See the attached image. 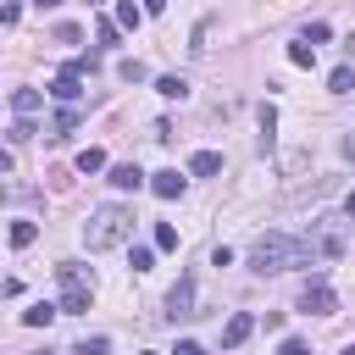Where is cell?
I'll return each instance as SVG.
<instances>
[{"mask_svg":"<svg viewBox=\"0 0 355 355\" xmlns=\"http://www.w3.org/2000/svg\"><path fill=\"white\" fill-rule=\"evenodd\" d=\"M33 133H39V128H33V116H17V122H11V144H28Z\"/></svg>","mask_w":355,"mask_h":355,"instance_id":"7402d4cb","label":"cell"},{"mask_svg":"<svg viewBox=\"0 0 355 355\" xmlns=\"http://www.w3.org/2000/svg\"><path fill=\"white\" fill-rule=\"evenodd\" d=\"M72 128H78V105H61V111L50 116V139H67Z\"/></svg>","mask_w":355,"mask_h":355,"instance_id":"7c38bea8","label":"cell"},{"mask_svg":"<svg viewBox=\"0 0 355 355\" xmlns=\"http://www.w3.org/2000/svg\"><path fill=\"white\" fill-rule=\"evenodd\" d=\"M133 239V211L128 205H100L89 222H83V244L89 250H116Z\"/></svg>","mask_w":355,"mask_h":355,"instance_id":"7a4b0ae2","label":"cell"},{"mask_svg":"<svg viewBox=\"0 0 355 355\" xmlns=\"http://www.w3.org/2000/svg\"><path fill=\"white\" fill-rule=\"evenodd\" d=\"M250 333H255V316H244V311H239V316H227V327H222V349H239Z\"/></svg>","mask_w":355,"mask_h":355,"instance_id":"52a82bcc","label":"cell"},{"mask_svg":"<svg viewBox=\"0 0 355 355\" xmlns=\"http://www.w3.org/2000/svg\"><path fill=\"white\" fill-rule=\"evenodd\" d=\"M33 355H50V349H33Z\"/></svg>","mask_w":355,"mask_h":355,"instance_id":"8d00e7d4","label":"cell"},{"mask_svg":"<svg viewBox=\"0 0 355 355\" xmlns=\"http://www.w3.org/2000/svg\"><path fill=\"white\" fill-rule=\"evenodd\" d=\"M183 183H189V178H183L178 166H166V172H150V189H155L161 200H178V194H183Z\"/></svg>","mask_w":355,"mask_h":355,"instance_id":"8992f818","label":"cell"},{"mask_svg":"<svg viewBox=\"0 0 355 355\" xmlns=\"http://www.w3.org/2000/svg\"><path fill=\"white\" fill-rule=\"evenodd\" d=\"M139 355H150V349H139Z\"/></svg>","mask_w":355,"mask_h":355,"instance_id":"f35d334b","label":"cell"},{"mask_svg":"<svg viewBox=\"0 0 355 355\" xmlns=\"http://www.w3.org/2000/svg\"><path fill=\"white\" fill-rule=\"evenodd\" d=\"M139 11H144V17H161V11H166V0H139Z\"/></svg>","mask_w":355,"mask_h":355,"instance_id":"f546056e","label":"cell"},{"mask_svg":"<svg viewBox=\"0 0 355 355\" xmlns=\"http://www.w3.org/2000/svg\"><path fill=\"white\" fill-rule=\"evenodd\" d=\"M72 355H111V338H83Z\"/></svg>","mask_w":355,"mask_h":355,"instance_id":"484cf974","label":"cell"},{"mask_svg":"<svg viewBox=\"0 0 355 355\" xmlns=\"http://www.w3.org/2000/svg\"><path fill=\"white\" fill-rule=\"evenodd\" d=\"M327 89H333V94H349V89H355V72H349V67H333Z\"/></svg>","mask_w":355,"mask_h":355,"instance_id":"ac0fdd59","label":"cell"},{"mask_svg":"<svg viewBox=\"0 0 355 355\" xmlns=\"http://www.w3.org/2000/svg\"><path fill=\"white\" fill-rule=\"evenodd\" d=\"M344 211H349V216H355V189H349V194H344Z\"/></svg>","mask_w":355,"mask_h":355,"instance_id":"d6a6232c","label":"cell"},{"mask_svg":"<svg viewBox=\"0 0 355 355\" xmlns=\"http://www.w3.org/2000/svg\"><path fill=\"white\" fill-rule=\"evenodd\" d=\"M300 311H311V316H333V311H338V294L327 288V277H311V283H305Z\"/></svg>","mask_w":355,"mask_h":355,"instance_id":"277c9868","label":"cell"},{"mask_svg":"<svg viewBox=\"0 0 355 355\" xmlns=\"http://www.w3.org/2000/svg\"><path fill=\"white\" fill-rule=\"evenodd\" d=\"M17 17H22V6H17V0H0V28H11Z\"/></svg>","mask_w":355,"mask_h":355,"instance_id":"4316f807","label":"cell"},{"mask_svg":"<svg viewBox=\"0 0 355 355\" xmlns=\"http://www.w3.org/2000/svg\"><path fill=\"white\" fill-rule=\"evenodd\" d=\"M33 239H39V222H11V244L17 250H28Z\"/></svg>","mask_w":355,"mask_h":355,"instance_id":"e0dca14e","label":"cell"},{"mask_svg":"<svg viewBox=\"0 0 355 355\" xmlns=\"http://www.w3.org/2000/svg\"><path fill=\"white\" fill-rule=\"evenodd\" d=\"M139 22H144V11H139L133 0H122V6H116V28H128V33H133Z\"/></svg>","mask_w":355,"mask_h":355,"instance_id":"5bb4252c","label":"cell"},{"mask_svg":"<svg viewBox=\"0 0 355 355\" xmlns=\"http://www.w3.org/2000/svg\"><path fill=\"white\" fill-rule=\"evenodd\" d=\"M216 172H222V155L216 150H194L189 155V178H216Z\"/></svg>","mask_w":355,"mask_h":355,"instance_id":"ba28073f","label":"cell"},{"mask_svg":"<svg viewBox=\"0 0 355 355\" xmlns=\"http://www.w3.org/2000/svg\"><path fill=\"white\" fill-rule=\"evenodd\" d=\"M155 266V250L150 244H133V272H150Z\"/></svg>","mask_w":355,"mask_h":355,"instance_id":"d4e9b609","label":"cell"},{"mask_svg":"<svg viewBox=\"0 0 355 355\" xmlns=\"http://www.w3.org/2000/svg\"><path fill=\"white\" fill-rule=\"evenodd\" d=\"M344 355H355V344H349V349H344Z\"/></svg>","mask_w":355,"mask_h":355,"instance_id":"74e56055","label":"cell"},{"mask_svg":"<svg viewBox=\"0 0 355 355\" xmlns=\"http://www.w3.org/2000/svg\"><path fill=\"white\" fill-rule=\"evenodd\" d=\"M116 78H122V83H144L150 72H144V61H133V55H128V61H116Z\"/></svg>","mask_w":355,"mask_h":355,"instance_id":"9a60e30c","label":"cell"},{"mask_svg":"<svg viewBox=\"0 0 355 355\" xmlns=\"http://www.w3.org/2000/svg\"><path fill=\"white\" fill-rule=\"evenodd\" d=\"M111 183H116V189H139V183H150V178H144L133 161H122V166H111Z\"/></svg>","mask_w":355,"mask_h":355,"instance_id":"4fadbf2b","label":"cell"},{"mask_svg":"<svg viewBox=\"0 0 355 355\" xmlns=\"http://www.w3.org/2000/svg\"><path fill=\"white\" fill-rule=\"evenodd\" d=\"M78 39H83V33H78L72 22H61V28H55V44H78Z\"/></svg>","mask_w":355,"mask_h":355,"instance_id":"f1b7e54d","label":"cell"},{"mask_svg":"<svg viewBox=\"0 0 355 355\" xmlns=\"http://www.w3.org/2000/svg\"><path fill=\"white\" fill-rule=\"evenodd\" d=\"M344 155H349V161H355V133H349V139H344Z\"/></svg>","mask_w":355,"mask_h":355,"instance_id":"836d02e7","label":"cell"},{"mask_svg":"<svg viewBox=\"0 0 355 355\" xmlns=\"http://www.w3.org/2000/svg\"><path fill=\"white\" fill-rule=\"evenodd\" d=\"M166 316H172V322H183V316H200V311H194V277H189V272L172 283V294H166Z\"/></svg>","mask_w":355,"mask_h":355,"instance_id":"5b68a950","label":"cell"},{"mask_svg":"<svg viewBox=\"0 0 355 355\" xmlns=\"http://www.w3.org/2000/svg\"><path fill=\"white\" fill-rule=\"evenodd\" d=\"M155 250H178V227L172 222H155Z\"/></svg>","mask_w":355,"mask_h":355,"instance_id":"cb8c5ba5","label":"cell"},{"mask_svg":"<svg viewBox=\"0 0 355 355\" xmlns=\"http://www.w3.org/2000/svg\"><path fill=\"white\" fill-rule=\"evenodd\" d=\"M6 172H11V150H0V178H6Z\"/></svg>","mask_w":355,"mask_h":355,"instance_id":"1f68e13d","label":"cell"},{"mask_svg":"<svg viewBox=\"0 0 355 355\" xmlns=\"http://www.w3.org/2000/svg\"><path fill=\"white\" fill-rule=\"evenodd\" d=\"M55 316H61V305H50V300H39V305H28V311H22V322H28V327H50Z\"/></svg>","mask_w":355,"mask_h":355,"instance_id":"30bf717a","label":"cell"},{"mask_svg":"<svg viewBox=\"0 0 355 355\" xmlns=\"http://www.w3.org/2000/svg\"><path fill=\"white\" fill-rule=\"evenodd\" d=\"M39 105H44V94H39V89H17V94H11V111H17V116H33Z\"/></svg>","mask_w":355,"mask_h":355,"instance_id":"8fae6325","label":"cell"},{"mask_svg":"<svg viewBox=\"0 0 355 355\" xmlns=\"http://www.w3.org/2000/svg\"><path fill=\"white\" fill-rule=\"evenodd\" d=\"M50 94H55L61 105H78V94H83V78H72V72H61V78L50 83Z\"/></svg>","mask_w":355,"mask_h":355,"instance_id":"9c48e42d","label":"cell"},{"mask_svg":"<svg viewBox=\"0 0 355 355\" xmlns=\"http://www.w3.org/2000/svg\"><path fill=\"white\" fill-rule=\"evenodd\" d=\"M33 6H39V11H50V6H61V0H33Z\"/></svg>","mask_w":355,"mask_h":355,"instance_id":"e575fe53","label":"cell"},{"mask_svg":"<svg viewBox=\"0 0 355 355\" xmlns=\"http://www.w3.org/2000/svg\"><path fill=\"white\" fill-rule=\"evenodd\" d=\"M277 355H311V344H305V338H283V344H277Z\"/></svg>","mask_w":355,"mask_h":355,"instance_id":"83f0119b","label":"cell"},{"mask_svg":"<svg viewBox=\"0 0 355 355\" xmlns=\"http://www.w3.org/2000/svg\"><path fill=\"white\" fill-rule=\"evenodd\" d=\"M0 294H6V288H0Z\"/></svg>","mask_w":355,"mask_h":355,"instance_id":"ab89813d","label":"cell"},{"mask_svg":"<svg viewBox=\"0 0 355 355\" xmlns=\"http://www.w3.org/2000/svg\"><path fill=\"white\" fill-rule=\"evenodd\" d=\"M89 6H105V0H89Z\"/></svg>","mask_w":355,"mask_h":355,"instance_id":"d590c367","label":"cell"},{"mask_svg":"<svg viewBox=\"0 0 355 355\" xmlns=\"http://www.w3.org/2000/svg\"><path fill=\"white\" fill-rule=\"evenodd\" d=\"M172 355H205V349H200V344H194V338H183V344H178V349H172Z\"/></svg>","mask_w":355,"mask_h":355,"instance_id":"4dcf8cb0","label":"cell"},{"mask_svg":"<svg viewBox=\"0 0 355 355\" xmlns=\"http://www.w3.org/2000/svg\"><path fill=\"white\" fill-rule=\"evenodd\" d=\"M288 61H294V67H311V61H316V50H311L305 39H294V44H288Z\"/></svg>","mask_w":355,"mask_h":355,"instance_id":"44dd1931","label":"cell"},{"mask_svg":"<svg viewBox=\"0 0 355 355\" xmlns=\"http://www.w3.org/2000/svg\"><path fill=\"white\" fill-rule=\"evenodd\" d=\"M300 39H305V44H311V50H316V44H327V39H333V28H327V22H311V28H305V33H300Z\"/></svg>","mask_w":355,"mask_h":355,"instance_id":"ffe728a7","label":"cell"},{"mask_svg":"<svg viewBox=\"0 0 355 355\" xmlns=\"http://www.w3.org/2000/svg\"><path fill=\"white\" fill-rule=\"evenodd\" d=\"M55 283H61V316H83L89 300H94V277H89V266L61 261V266H55Z\"/></svg>","mask_w":355,"mask_h":355,"instance_id":"3957f363","label":"cell"},{"mask_svg":"<svg viewBox=\"0 0 355 355\" xmlns=\"http://www.w3.org/2000/svg\"><path fill=\"white\" fill-rule=\"evenodd\" d=\"M116 33H122V28H116V22H111V17H100V22H94V39H100V44H105V50H111V44H116Z\"/></svg>","mask_w":355,"mask_h":355,"instance_id":"d6986e66","label":"cell"},{"mask_svg":"<svg viewBox=\"0 0 355 355\" xmlns=\"http://www.w3.org/2000/svg\"><path fill=\"white\" fill-rule=\"evenodd\" d=\"M311 261V239H288V233H261L250 244V272H288V266H305Z\"/></svg>","mask_w":355,"mask_h":355,"instance_id":"6da1fadb","label":"cell"},{"mask_svg":"<svg viewBox=\"0 0 355 355\" xmlns=\"http://www.w3.org/2000/svg\"><path fill=\"white\" fill-rule=\"evenodd\" d=\"M100 166H105V150H94V144H89V150L78 155V172H100Z\"/></svg>","mask_w":355,"mask_h":355,"instance_id":"603a6c76","label":"cell"},{"mask_svg":"<svg viewBox=\"0 0 355 355\" xmlns=\"http://www.w3.org/2000/svg\"><path fill=\"white\" fill-rule=\"evenodd\" d=\"M155 89H161L166 100H183V94H189V83H183L178 72H166V78H155Z\"/></svg>","mask_w":355,"mask_h":355,"instance_id":"2e32d148","label":"cell"}]
</instances>
